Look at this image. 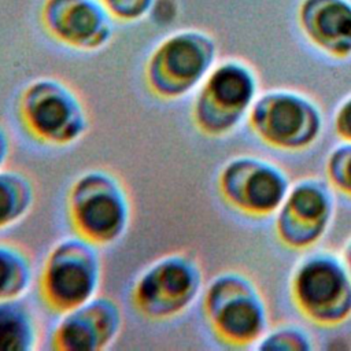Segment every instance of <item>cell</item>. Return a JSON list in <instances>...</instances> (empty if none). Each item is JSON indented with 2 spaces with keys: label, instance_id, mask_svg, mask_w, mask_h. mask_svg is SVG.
<instances>
[{
  "label": "cell",
  "instance_id": "6da1fadb",
  "mask_svg": "<svg viewBox=\"0 0 351 351\" xmlns=\"http://www.w3.org/2000/svg\"><path fill=\"white\" fill-rule=\"evenodd\" d=\"M101 278L103 265L97 245L77 234L59 240L48 252L38 289L45 304L63 314L93 299Z\"/></svg>",
  "mask_w": 351,
  "mask_h": 351
},
{
  "label": "cell",
  "instance_id": "7a4b0ae2",
  "mask_svg": "<svg viewBox=\"0 0 351 351\" xmlns=\"http://www.w3.org/2000/svg\"><path fill=\"white\" fill-rule=\"evenodd\" d=\"M69 215L78 236L97 247L110 245L118 241L129 226V196L114 174L89 170L70 188Z\"/></svg>",
  "mask_w": 351,
  "mask_h": 351
},
{
  "label": "cell",
  "instance_id": "3957f363",
  "mask_svg": "<svg viewBox=\"0 0 351 351\" xmlns=\"http://www.w3.org/2000/svg\"><path fill=\"white\" fill-rule=\"evenodd\" d=\"M18 112L25 129L48 145L74 144L88 129L82 99L69 84L55 77L32 81L19 97Z\"/></svg>",
  "mask_w": 351,
  "mask_h": 351
},
{
  "label": "cell",
  "instance_id": "277c9868",
  "mask_svg": "<svg viewBox=\"0 0 351 351\" xmlns=\"http://www.w3.org/2000/svg\"><path fill=\"white\" fill-rule=\"evenodd\" d=\"M215 53V43L204 32L180 30L167 36L147 60L149 90L165 100L186 96L211 71Z\"/></svg>",
  "mask_w": 351,
  "mask_h": 351
},
{
  "label": "cell",
  "instance_id": "5b68a950",
  "mask_svg": "<svg viewBox=\"0 0 351 351\" xmlns=\"http://www.w3.org/2000/svg\"><path fill=\"white\" fill-rule=\"evenodd\" d=\"M202 281L200 266L192 256L170 252L140 273L132 289V300L136 310L149 319H171L195 302Z\"/></svg>",
  "mask_w": 351,
  "mask_h": 351
},
{
  "label": "cell",
  "instance_id": "8992f818",
  "mask_svg": "<svg viewBox=\"0 0 351 351\" xmlns=\"http://www.w3.org/2000/svg\"><path fill=\"white\" fill-rule=\"evenodd\" d=\"M204 314L215 336L233 347L259 340L266 326V310L255 285L243 274L215 277L204 295Z\"/></svg>",
  "mask_w": 351,
  "mask_h": 351
},
{
  "label": "cell",
  "instance_id": "52a82bcc",
  "mask_svg": "<svg viewBox=\"0 0 351 351\" xmlns=\"http://www.w3.org/2000/svg\"><path fill=\"white\" fill-rule=\"evenodd\" d=\"M256 81L252 71L234 60L214 66L193 103L196 126L208 136L232 132L254 104Z\"/></svg>",
  "mask_w": 351,
  "mask_h": 351
},
{
  "label": "cell",
  "instance_id": "ba28073f",
  "mask_svg": "<svg viewBox=\"0 0 351 351\" xmlns=\"http://www.w3.org/2000/svg\"><path fill=\"white\" fill-rule=\"evenodd\" d=\"M292 296L306 318L319 325H337L351 315V276L329 254L304 259L292 278Z\"/></svg>",
  "mask_w": 351,
  "mask_h": 351
},
{
  "label": "cell",
  "instance_id": "9c48e42d",
  "mask_svg": "<svg viewBox=\"0 0 351 351\" xmlns=\"http://www.w3.org/2000/svg\"><path fill=\"white\" fill-rule=\"evenodd\" d=\"M250 123L266 144L295 151L317 138L321 117L307 99L289 92H271L254 101Z\"/></svg>",
  "mask_w": 351,
  "mask_h": 351
},
{
  "label": "cell",
  "instance_id": "30bf717a",
  "mask_svg": "<svg viewBox=\"0 0 351 351\" xmlns=\"http://www.w3.org/2000/svg\"><path fill=\"white\" fill-rule=\"evenodd\" d=\"M219 191L236 210L251 217H266L280 208L289 188L276 166L254 159L230 160L219 174Z\"/></svg>",
  "mask_w": 351,
  "mask_h": 351
},
{
  "label": "cell",
  "instance_id": "8fae6325",
  "mask_svg": "<svg viewBox=\"0 0 351 351\" xmlns=\"http://www.w3.org/2000/svg\"><path fill=\"white\" fill-rule=\"evenodd\" d=\"M45 32L62 45L97 51L114 36V18L100 0H45L40 12Z\"/></svg>",
  "mask_w": 351,
  "mask_h": 351
},
{
  "label": "cell",
  "instance_id": "7c38bea8",
  "mask_svg": "<svg viewBox=\"0 0 351 351\" xmlns=\"http://www.w3.org/2000/svg\"><path fill=\"white\" fill-rule=\"evenodd\" d=\"M62 315L52 335V347L55 350H104L117 340L123 326L122 310L108 296L96 295Z\"/></svg>",
  "mask_w": 351,
  "mask_h": 351
},
{
  "label": "cell",
  "instance_id": "4fadbf2b",
  "mask_svg": "<svg viewBox=\"0 0 351 351\" xmlns=\"http://www.w3.org/2000/svg\"><path fill=\"white\" fill-rule=\"evenodd\" d=\"M276 230L292 248H307L325 233L332 217V199L315 181H303L291 189L277 210Z\"/></svg>",
  "mask_w": 351,
  "mask_h": 351
},
{
  "label": "cell",
  "instance_id": "5bb4252c",
  "mask_svg": "<svg viewBox=\"0 0 351 351\" xmlns=\"http://www.w3.org/2000/svg\"><path fill=\"white\" fill-rule=\"evenodd\" d=\"M300 25L308 40L326 53H351V4L346 0H304Z\"/></svg>",
  "mask_w": 351,
  "mask_h": 351
},
{
  "label": "cell",
  "instance_id": "9a60e30c",
  "mask_svg": "<svg viewBox=\"0 0 351 351\" xmlns=\"http://www.w3.org/2000/svg\"><path fill=\"white\" fill-rule=\"evenodd\" d=\"M38 339V324L21 299L0 302V351H32Z\"/></svg>",
  "mask_w": 351,
  "mask_h": 351
},
{
  "label": "cell",
  "instance_id": "2e32d148",
  "mask_svg": "<svg viewBox=\"0 0 351 351\" xmlns=\"http://www.w3.org/2000/svg\"><path fill=\"white\" fill-rule=\"evenodd\" d=\"M36 202L30 177L16 170H0V230L22 221Z\"/></svg>",
  "mask_w": 351,
  "mask_h": 351
},
{
  "label": "cell",
  "instance_id": "e0dca14e",
  "mask_svg": "<svg viewBox=\"0 0 351 351\" xmlns=\"http://www.w3.org/2000/svg\"><path fill=\"white\" fill-rule=\"evenodd\" d=\"M33 280V265L29 254L18 244L0 241V302L18 300Z\"/></svg>",
  "mask_w": 351,
  "mask_h": 351
},
{
  "label": "cell",
  "instance_id": "ac0fdd59",
  "mask_svg": "<svg viewBox=\"0 0 351 351\" xmlns=\"http://www.w3.org/2000/svg\"><path fill=\"white\" fill-rule=\"evenodd\" d=\"M328 178L336 189L351 197V143L337 147L330 154Z\"/></svg>",
  "mask_w": 351,
  "mask_h": 351
},
{
  "label": "cell",
  "instance_id": "d6986e66",
  "mask_svg": "<svg viewBox=\"0 0 351 351\" xmlns=\"http://www.w3.org/2000/svg\"><path fill=\"white\" fill-rule=\"evenodd\" d=\"M111 16L119 22H137L151 14L156 0H100Z\"/></svg>",
  "mask_w": 351,
  "mask_h": 351
},
{
  "label": "cell",
  "instance_id": "ffe728a7",
  "mask_svg": "<svg viewBox=\"0 0 351 351\" xmlns=\"http://www.w3.org/2000/svg\"><path fill=\"white\" fill-rule=\"evenodd\" d=\"M259 350H310L311 346L308 339L300 333L299 330H293L292 328L278 329L276 332L269 333L266 337L261 339Z\"/></svg>",
  "mask_w": 351,
  "mask_h": 351
},
{
  "label": "cell",
  "instance_id": "44dd1931",
  "mask_svg": "<svg viewBox=\"0 0 351 351\" xmlns=\"http://www.w3.org/2000/svg\"><path fill=\"white\" fill-rule=\"evenodd\" d=\"M335 129L341 140L351 143V97L339 107L335 117Z\"/></svg>",
  "mask_w": 351,
  "mask_h": 351
},
{
  "label": "cell",
  "instance_id": "7402d4cb",
  "mask_svg": "<svg viewBox=\"0 0 351 351\" xmlns=\"http://www.w3.org/2000/svg\"><path fill=\"white\" fill-rule=\"evenodd\" d=\"M8 155H10V138H8L7 130L3 126H0V170L7 162Z\"/></svg>",
  "mask_w": 351,
  "mask_h": 351
},
{
  "label": "cell",
  "instance_id": "603a6c76",
  "mask_svg": "<svg viewBox=\"0 0 351 351\" xmlns=\"http://www.w3.org/2000/svg\"><path fill=\"white\" fill-rule=\"evenodd\" d=\"M344 265H346V267H347V270L351 276V243L348 244V247L346 250V263Z\"/></svg>",
  "mask_w": 351,
  "mask_h": 351
}]
</instances>
